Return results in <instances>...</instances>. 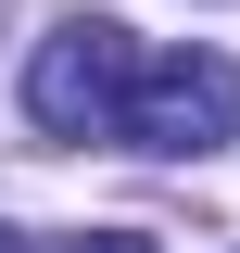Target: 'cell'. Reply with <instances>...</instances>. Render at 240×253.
Listing matches in <instances>:
<instances>
[{
  "label": "cell",
  "instance_id": "obj_1",
  "mask_svg": "<svg viewBox=\"0 0 240 253\" xmlns=\"http://www.w3.org/2000/svg\"><path fill=\"white\" fill-rule=\"evenodd\" d=\"M228 126H240V63L228 51H139L126 63L114 139H139V152H164V165H202Z\"/></svg>",
  "mask_w": 240,
  "mask_h": 253
},
{
  "label": "cell",
  "instance_id": "obj_2",
  "mask_svg": "<svg viewBox=\"0 0 240 253\" xmlns=\"http://www.w3.org/2000/svg\"><path fill=\"white\" fill-rule=\"evenodd\" d=\"M126 63H139V38H126L114 13H63V26L38 38V63H26V114L51 126V139H114Z\"/></svg>",
  "mask_w": 240,
  "mask_h": 253
},
{
  "label": "cell",
  "instance_id": "obj_3",
  "mask_svg": "<svg viewBox=\"0 0 240 253\" xmlns=\"http://www.w3.org/2000/svg\"><path fill=\"white\" fill-rule=\"evenodd\" d=\"M63 253H164V241H139V228H89V241H63Z\"/></svg>",
  "mask_w": 240,
  "mask_h": 253
}]
</instances>
